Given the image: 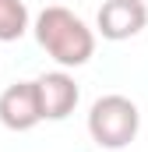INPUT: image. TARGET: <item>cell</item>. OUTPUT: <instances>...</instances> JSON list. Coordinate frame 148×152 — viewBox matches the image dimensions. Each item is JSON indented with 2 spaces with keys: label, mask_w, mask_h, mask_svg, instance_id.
<instances>
[{
  "label": "cell",
  "mask_w": 148,
  "mask_h": 152,
  "mask_svg": "<svg viewBox=\"0 0 148 152\" xmlns=\"http://www.w3.org/2000/svg\"><path fill=\"white\" fill-rule=\"evenodd\" d=\"M36 42L60 64V67H81L95 53V32L67 7H46L36 18Z\"/></svg>",
  "instance_id": "6da1fadb"
},
{
  "label": "cell",
  "mask_w": 148,
  "mask_h": 152,
  "mask_svg": "<svg viewBox=\"0 0 148 152\" xmlns=\"http://www.w3.org/2000/svg\"><path fill=\"white\" fill-rule=\"evenodd\" d=\"M141 131V113L134 106V99L120 96V92H110L102 99L92 103L88 110V134L99 149L106 152H120L127 149Z\"/></svg>",
  "instance_id": "7a4b0ae2"
},
{
  "label": "cell",
  "mask_w": 148,
  "mask_h": 152,
  "mask_svg": "<svg viewBox=\"0 0 148 152\" xmlns=\"http://www.w3.org/2000/svg\"><path fill=\"white\" fill-rule=\"evenodd\" d=\"M148 25V4L145 0H106L95 14V28L99 36L110 42H123V39L141 36Z\"/></svg>",
  "instance_id": "3957f363"
},
{
  "label": "cell",
  "mask_w": 148,
  "mask_h": 152,
  "mask_svg": "<svg viewBox=\"0 0 148 152\" xmlns=\"http://www.w3.org/2000/svg\"><path fill=\"white\" fill-rule=\"evenodd\" d=\"M42 120V106H39L36 81H14L0 92V124L7 131H32Z\"/></svg>",
  "instance_id": "277c9868"
},
{
  "label": "cell",
  "mask_w": 148,
  "mask_h": 152,
  "mask_svg": "<svg viewBox=\"0 0 148 152\" xmlns=\"http://www.w3.org/2000/svg\"><path fill=\"white\" fill-rule=\"evenodd\" d=\"M36 92H39V106H42V120H64L74 113L81 92L78 81L67 71H46L36 78Z\"/></svg>",
  "instance_id": "5b68a950"
},
{
  "label": "cell",
  "mask_w": 148,
  "mask_h": 152,
  "mask_svg": "<svg viewBox=\"0 0 148 152\" xmlns=\"http://www.w3.org/2000/svg\"><path fill=\"white\" fill-rule=\"evenodd\" d=\"M28 32L25 0H0V42H14Z\"/></svg>",
  "instance_id": "8992f818"
},
{
  "label": "cell",
  "mask_w": 148,
  "mask_h": 152,
  "mask_svg": "<svg viewBox=\"0 0 148 152\" xmlns=\"http://www.w3.org/2000/svg\"><path fill=\"white\" fill-rule=\"evenodd\" d=\"M145 4H148V0H145Z\"/></svg>",
  "instance_id": "52a82bcc"
}]
</instances>
